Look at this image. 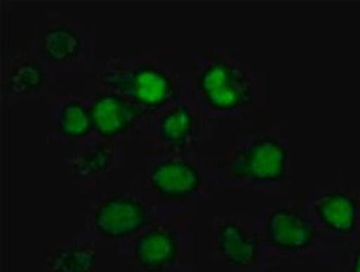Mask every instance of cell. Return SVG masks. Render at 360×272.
<instances>
[{
  "mask_svg": "<svg viewBox=\"0 0 360 272\" xmlns=\"http://www.w3.org/2000/svg\"><path fill=\"white\" fill-rule=\"evenodd\" d=\"M193 88L203 117L241 118L262 105L256 75L227 50L195 52Z\"/></svg>",
  "mask_w": 360,
  "mask_h": 272,
  "instance_id": "cell-1",
  "label": "cell"
},
{
  "mask_svg": "<svg viewBox=\"0 0 360 272\" xmlns=\"http://www.w3.org/2000/svg\"><path fill=\"white\" fill-rule=\"evenodd\" d=\"M291 148L288 139L268 130H253L235 138L219 160V173L232 186L273 190L289 179Z\"/></svg>",
  "mask_w": 360,
  "mask_h": 272,
  "instance_id": "cell-2",
  "label": "cell"
},
{
  "mask_svg": "<svg viewBox=\"0 0 360 272\" xmlns=\"http://www.w3.org/2000/svg\"><path fill=\"white\" fill-rule=\"evenodd\" d=\"M100 84L126 97L143 115H152L173 105L179 91L173 68L167 59L156 55H132L131 59H122L100 76Z\"/></svg>",
  "mask_w": 360,
  "mask_h": 272,
  "instance_id": "cell-3",
  "label": "cell"
},
{
  "mask_svg": "<svg viewBox=\"0 0 360 272\" xmlns=\"http://www.w3.org/2000/svg\"><path fill=\"white\" fill-rule=\"evenodd\" d=\"M29 41L35 53L32 56L55 70H75L85 65L89 58L88 37L79 27L61 20L37 26Z\"/></svg>",
  "mask_w": 360,
  "mask_h": 272,
  "instance_id": "cell-4",
  "label": "cell"
},
{
  "mask_svg": "<svg viewBox=\"0 0 360 272\" xmlns=\"http://www.w3.org/2000/svg\"><path fill=\"white\" fill-rule=\"evenodd\" d=\"M265 238L268 247L280 254L300 256L315 247L318 230L312 219L295 207L280 206L266 216Z\"/></svg>",
  "mask_w": 360,
  "mask_h": 272,
  "instance_id": "cell-5",
  "label": "cell"
},
{
  "mask_svg": "<svg viewBox=\"0 0 360 272\" xmlns=\"http://www.w3.org/2000/svg\"><path fill=\"white\" fill-rule=\"evenodd\" d=\"M146 183L150 193L165 201H188L200 194L203 174L193 160L168 157L148 169Z\"/></svg>",
  "mask_w": 360,
  "mask_h": 272,
  "instance_id": "cell-6",
  "label": "cell"
},
{
  "mask_svg": "<svg viewBox=\"0 0 360 272\" xmlns=\"http://www.w3.org/2000/svg\"><path fill=\"white\" fill-rule=\"evenodd\" d=\"M93 224L100 236L111 240L126 239L148 226V210L143 201L134 197L111 195L96 207Z\"/></svg>",
  "mask_w": 360,
  "mask_h": 272,
  "instance_id": "cell-7",
  "label": "cell"
},
{
  "mask_svg": "<svg viewBox=\"0 0 360 272\" xmlns=\"http://www.w3.org/2000/svg\"><path fill=\"white\" fill-rule=\"evenodd\" d=\"M180 256L177 231L167 224H156L139 235L132 244V265L143 272H167Z\"/></svg>",
  "mask_w": 360,
  "mask_h": 272,
  "instance_id": "cell-8",
  "label": "cell"
},
{
  "mask_svg": "<svg viewBox=\"0 0 360 272\" xmlns=\"http://www.w3.org/2000/svg\"><path fill=\"white\" fill-rule=\"evenodd\" d=\"M89 110H91L94 130L105 141L124 136L144 117L132 102L109 89L98 91L89 105Z\"/></svg>",
  "mask_w": 360,
  "mask_h": 272,
  "instance_id": "cell-9",
  "label": "cell"
},
{
  "mask_svg": "<svg viewBox=\"0 0 360 272\" xmlns=\"http://www.w3.org/2000/svg\"><path fill=\"white\" fill-rule=\"evenodd\" d=\"M314 214L332 235L352 238L360 227V197L347 190H333L315 200Z\"/></svg>",
  "mask_w": 360,
  "mask_h": 272,
  "instance_id": "cell-10",
  "label": "cell"
},
{
  "mask_svg": "<svg viewBox=\"0 0 360 272\" xmlns=\"http://www.w3.org/2000/svg\"><path fill=\"white\" fill-rule=\"evenodd\" d=\"M215 250L226 265L250 268L256 265L261 247L255 233L236 219H227L215 231Z\"/></svg>",
  "mask_w": 360,
  "mask_h": 272,
  "instance_id": "cell-11",
  "label": "cell"
},
{
  "mask_svg": "<svg viewBox=\"0 0 360 272\" xmlns=\"http://www.w3.org/2000/svg\"><path fill=\"white\" fill-rule=\"evenodd\" d=\"M195 134L197 115L191 106L184 102L173 103L156 121V135L168 148H186L193 144Z\"/></svg>",
  "mask_w": 360,
  "mask_h": 272,
  "instance_id": "cell-12",
  "label": "cell"
},
{
  "mask_svg": "<svg viewBox=\"0 0 360 272\" xmlns=\"http://www.w3.org/2000/svg\"><path fill=\"white\" fill-rule=\"evenodd\" d=\"M115 147L106 144H97L84 150L75 156L70 162V174L76 183L91 185L100 177L109 174L117 165Z\"/></svg>",
  "mask_w": 360,
  "mask_h": 272,
  "instance_id": "cell-13",
  "label": "cell"
},
{
  "mask_svg": "<svg viewBox=\"0 0 360 272\" xmlns=\"http://www.w3.org/2000/svg\"><path fill=\"white\" fill-rule=\"evenodd\" d=\"M46 85L44 65L32 58L17 59L5 79V88L14 97L37 94Z\"/></svg>",
  "mask_w": 360,
  "mask_h": 272,
  "instance_id": "cell-14",
  "label": "cell"
},
{
  "mask_svg": "<svg viewBox=\"0 0 360 272\" xmlns=\"http://www.w3.org/2000/svg\"><path fill=\"white\" fill-rule=\"evenodd\" d=\"M97 251L89 244L58 245L50 250L49 272H96Z\"/></svg>",
  "mask_w": 360,
  "mask_h": 272,
  "instance_id": "cell-15",
  "label": "cell"
},
{
  "mask_svg": "<svg viewBox=\"0 0 360 272\" xmlns=\"http://www.w3.org/2000/svg\"><path fill=\"white\" fill-rule=\"evenodd\" d=\"M55 127L59 136L67 141L84 139L94 129L91 110L81 100H65L58 110Z\"/></svg>",
  "mask_w": 360,
  "mask_h": 272,
  "instance_id": "cell-16",
  "label": "cell"
},
{
  "mask_svg": "<svg viewBox=\"0 0 360 272\" xmlns=\"http://www.w3.org/2000/svg\"><path fill=\"white\" fill-rule=\"evenodd\" d=\"M338 272H360V240L349 242L344 247Z\"/></svg>",
  "mask_w": 360,
  "mask_h": 272,
  "instance_id": "cell-17",
  "label": "cell"
}]
</instances>
